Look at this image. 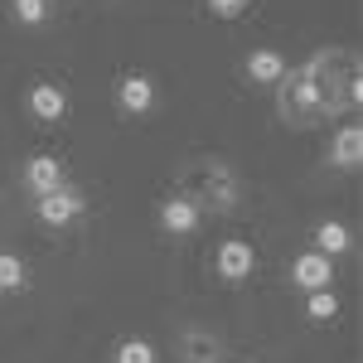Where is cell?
Returning <instances> with one entry per match:
<instances>
[{"mask_svg":"<svg viewBox=\"0 0 363 363\" xmlns=\"http://www.w3.org/2000/svg\"><path fill=\"white\" fill-rule=\"evenodd\" d=\"M0 291H25V262L15 252H0Z\"/></svg>","mask_w":363,"mask_h":363,"instance_id":"11","label":"cell"},{"mask_svg":"<svg viewBox=\"0 0 363 363\" xmlns=\"http://www.w3.org/2000/svg\"><path fill=\"white\" fill-rule=\"evenodd\" d=\"M68 179H63V160L58 155H29L25 160V189L34 199L39 194H54V189H63Z\"/></svg>","mask_w":363,"mask_h":363,"instance_id":"4","label":"cell"},{"mask_svg":"<svg viewBox=\"0 0 363 363\" xmlns=\"http://www.w3.org/2000/svg\"><path fill=\"white\" fill-rule=\"evenodd\" d=\"M15 15L25 25H44L49 20V0H15Z\"/></svg>","mask_w":363,"mask_h":363,"instance_id":"15","label":"cell"},{"mask_svg":"<svg viewBox=\"0 0 363 363\" xmlns=\"http://www.w3.org/2000/svg\"><path fill=\"white\" fill-rule=\"evenodd\" d=\"M199 218H203V213H199L194 199H165V203H160V228H165V233H194Z\"/></svg>","mask_w":363,"mask_h":363,"instance_id":"9","label":"cell"},{"mask_svg":"<svg viewBox=\"0 0 363 363\" xmlns=\"http://www.w3.org/2000/svg\"><path fill=\"white\" fill-rule=\"evenodd\" d=\"M184 349H189V359H194V363H218V349H213V339L199 335V330L184 339Z\"/></svg>","mask_w":363,"mask_h":363,"instance_id":"14","label":"cell"},{"mask_svg":"<svg viewBox=\"0 0 363 363\" xmlns=\"http://www.w3.org/2000/svg\"><path fill=\"white\" fill-rule=\"evenodd\" d=\"M257 272V247L242 242V238H228L218 242V277L223 281H247Z\"/></svg>","mask_w":363,"mask_h":363,"instance_id":"3","label":"cell"},{"mask_svg":"<svg viewBox=\"0 0 363 363\" xmlns=\"http://www.w3.org/2000/svg\"><path fill=\"white\" fill-rule=\"evenodd\" d=\"M291 281L301 286V291H330V281H335V262L325 257V252H301L296 262H291Z\"/></svg>","mask_w":363,"mask_h":363,"instance_id":"2","label":"cell"},{"mask_svg":"<svg viewBox=\"0 0 363 363\" xmlns=\"http://www.w3.org/2000/svg\"><path fill=\"white\" fill-rule=\"evenodd\" d=\"M286 54H277V49H252L247 54V78L252 83H286Z\"/></svg>","mask_w":363,"mask_h":363,"instance_id":"8","label":"cell"},{"mask_svg":"<svg viewBox=\"0 0 363 363\" xmlns=\"http://www.w3.org/2000/svg\"><path fill=\"white\" fill-rule=\"evenodd\" d=\"M306 315H310V320H335V315H339V296H335V291H310Z\"/></svg>","mask_w":363,"mask_h":363,"instance_id":"13","label":"cell"},{"mask_svg":"<svg viewBox=\"0 0 363 363\" xmlns=\"http://www.w3.org/2000/svg\"><path fill=\"white\" fill-rule=\"evenodd\" d=\"M116 363H155V344L150 339H121L116 344Z\"/></svg>","mask_w":363,"mask_h":363,"instance_id":"12","label":"cell"},{"mask_svg":"<svg viewBox=\"0 0 363 363\" xmlns=\"http://www.w3.org/2000/svg\"><path fill=\"white\" fill-rule=\"evenodd\" d=\"M252 0H208V10L218 15V20H233V15H242Z\"/></svg>","mask_w":363,"mask_h":363,"instance_id":"16","label":"cell"},{"mask_svg":"<svg viewBox=\"0 0 363 363\" xmlns=\"http://www.w3.org/2000/svg\"><path fill=\"white\" fill-rule=\"evenodd\" d=\"M83 208H87V199L78 194V189H54V194H39L34 199V213H39V223H49V228H63V223H78L83 218Z\"/></svg>","mask_w":363,"mask_h":363,"instance_id":"1","label":"cell"},{"mask_svg":"<svg viewBox=\"0 0 363 363\" xmlns=\"http://www.w3.org/2000/svg\"><path fill=\"white\" fill-rule=\"evenodd\" d=\"M354 247V233L339 223V218H325V223L315 228V252H325V257H339V252Z\"/></svg>","mask_w":363,"mask_h":363,"instance_id":"10","label":"cell"},{"mask_svg":"<svg viewBox=\"0 0 363 363\" xmlns=\"http://www.w3.org/2000/svg\"><path fill=\"white\" fill-rule=\"evenodd\" d=\"M116 102H121V112H150L155 107V83L150 78H140V73H131V78H121V87H116Z\"/></svg>","mask_w":363,"mask_h":363,"instance_id":"7","label":"cell"},{"mask_svg":"<svg viewBox=\"0 0 363 363\" xmlns=\"http://www.w3.org/2000/svg\"><path fill=\"white\" fill-rule=\"evenodd\" d=\"M359 160H363V126H339L335 131V140H330V165L335 169H359Z\"/></svg>","mask_w":363,"mask_h":363,"instance_id":"5","label":"cell"},{"mask_svg":"<svg viewBox=\"0 0 363 363\" xmlns=\"http://www.w3.org/2000/svg\"><path fill=\"white\" fill-rule=\"evenodd\" d=\"M29 112L39 116V121H63L68 112V92L58 83H34L29 87Z\"/></svg>","mask_w":363,"mask_h":363,"instance_id":"6","label":"cell"}]
</instances>
